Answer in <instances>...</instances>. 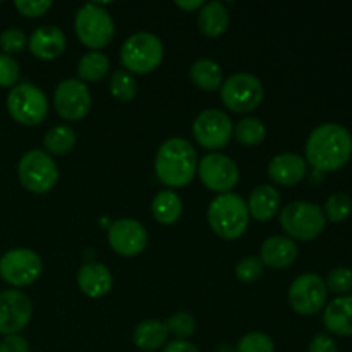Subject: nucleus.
Listing matches in <instances>:
<instances>
[{"label": "nucleus", "instance_id": "36", "mask_svg": "<svg viewBox=\"0 0 352 352\" xmlns=\"http://www.w3.org/2000/svg\"><path fill=\"white\" fill-rule=\"evenodd\" d=\"M236 275L243 282H254L263 275V263L256 256H248L237 263Z\"/></svg>", "mask_w": 352, "mask_h": 352}, {"label": "nucleus", "instance_id": "6", "mask_svg": "<svg viewBox=\"0 0 352 352\" xmlns=\"http://www.w3.org/2000/svg\"><path fill=\"white\" fill-rule=\"evenodd\" d=\"M7 110L14 120L24 126H36L47 117L48 100L38 86L23 82L7 95Z\"/></svg>", "mask_w": 352, "mask_h": 352}, {"label": "nucleus", "instance_id": "32", "mask_svg": "<svg viewBox=\"0 0 352 352\" xmlns=\"http://www.w3.org/2000/svg\"><path fill=\"white\" fill-rule=\"evenodd\" d=\"M165 325H167L168 332H172L175 337H179V340H184L188 339V337H191L196 329L195 318H192L191 313L186 311H179L175 313V315H172L170 318L165 322Z\"/></svg>", "mask_w": 352, "mask_h": 352}, {"label": "nucleus", "instance_id": "10", "mask_svg": "<svg viewBox=\"0 0 352 352\" xmlns=\"http://www.w3.org/2000/svg\"><path fill=\"white\" fill-rule=\"evenodd\" d=\"M41 258L26 248L10 250L0 258V277L10 285L24 287L41 275Z\"/></svg>", "mask_w": 352, "mask_h": 352}, {"label": "nucleus", "instance_id": "13", "mask_svg": "<svg viewBox=\"0 0 352 352\" xmlns=\"http://www.w3.org/2000/svg\"><path fill=\"white\" fill-rule=\"evenodd\" d=\"M198 174L203 184L212 191L227 192L239 181V168L232 158L222 153H208L199 160Z\"/></svg>", "mask_w": 352, "mask_h": 352}, {"label": "nucleus", "instance_id": "20", "mask_svg": "<svg viewBox=\"0 0 352 352\" xmlns=\"http://www.w3.org/2000/svg\"><path fill=\"white\" fill-rule=\"evenodd\" d=\"M78 285L89 298H102L112 289V274L102 263H86L78 270Z\"/></svg>", "mask_w": 352, "mask_h": 352}, {"label": "nucleus", "instance_id": "5", "mask_svg": "<svg viewBox=\"0 0 352 352\" xmlns=\"http://www.w3.org/2000/svg\"><path fill=\"white\" fill-rule=\"evenodd\" d=\"M164 58V45L153 33L140 31L124 41L120 48V60L124 67L136 74H144L160 65Z\"/></svg>", "mask_w": 352, "mask_h": 352}, {"label": "nucleus", "instance_id": "31", "mask_svg": "<svg viewBox=\"0 0 352 352\" xmlns=\"http://www.w3.org/2000/svg\"><path fill=\"white\" fill-rule=\"evenodd\" d=\"M323 213L332 222H344L346 219H349V215L352 213L351 196L346 195V192H333L327 199Z\"/></svg>", "mask_w": 352, "mask_h": 352}, {"label": "nucleus", "instance_id": "39", "mask_svg": "<svg viewBox=\"0 0 352 352\" xmlns=\"http://www.w3.org/2000/svg\"><path fill=\"white\" fill-rule=\"evenodd\" d=\"M0 352H30V344L23 336H7L3 342H0Z\"/></svg>", "mask_w": 352, "mask_h": 352}, {"label": "nucleus", "instance_id": "42", "mask_svg": "<svg viewBox=\"0 0 352 352\" xmlns=\"http://www.w3.org/2000/svg\"><path fill=\"white\" fill-rule=\"evenodd\" d=\"M177 3L181 9L186 10H196V9H201L203 7V0H192V2H184V0H177Z\"/></svg>", "mask_w": 352, "mask_h": 352}, {"label": "nucleus", "instance_id": "30", "mask_svg": "<svg viewBox=\"0 0 352 352\" xmlns=\"http://www.w3.org/2000/svg\"><path fill=\"white\" fill-rule=\"evenodd\" d=\"M136 91L138 82L131 72L122 71V69L113 72L112 78H110V93L117 100H120V102H129V100H133L136 96Z\"/></svg>", "mask_w": 352, "mask_h": 352}, {"label": "nucleus", "instance_id": "9", "mask_svg": "<svg viewBox=\"0 0 352 352\" xmlns=\"http://www.w3.org/2000/svg\"><path fill=\"white\" fill-rule=\"evenodd\" d=\"M17 175L21 184L28 191L41 195L54 188L58 179V170L52 155L40 150H31L21 158Z\"/></svg>", "mask_w": 352, "mask_h": 352}, {"label": "nucleus", "instance_id": "17", "mask_svg": "<svg viewBox=\"0 0 352 352\" xmlns=\"http://www.w3.org/2000/svg\"><path fill=\"white\" fill-rule=\"evenodd\" d=\"M268 175L277 184L296 186L305 179L306 160L298 153H280L272 158Z\"/></svg>", "mask_w": 352, "mask_h": 352}, {"label": "nucleus", "instance_id": "16", "mask_svg": "<svg viewBox=\"0 0 352 352\" xmlns=\"http://www.w3.org/2000/svg\"><path fill=\"white\" fill-rule=\"evenodd\" d=\"M109 243L116 253L122 256H136L146 248L148 232L138 220L120 219L110 226Z\"/></svg>", "mask_w": 352, "mask_h": 352}, {"label": "nucleus", "instance_id": "2", "mask_svg": "<svg viewBox=\"0 0 352 352\" xmlns=\"http://www.w3.org/2000/svg\"><path fill=\"white\" fill-rule=\"evenodd\" d=\"M155 170L164 184L182 188L192 181L198 170L196 150L184 138H168L158 148Z\"/></svg>", "mask_w": 352, "mask_h": 352}, {"label": "nucleus", "instance_id": "19", "mask_svg": "<svg viewBox=\"0 0 352 352\" xmlns=\"http://www.w3.org/2000/svg\"><path fill=\"white\" fill-rule=\"evenodd\" d=\"M298 258V246L291 237L272 236L261 244V263L272 268H285Z\"/></svg>", "mask_w": 352, "mask_h": 352}, {"label": "nucleus", "instance_id": "22", "mask_svg": "<svg viewBox=\"0 0 352 352\" xmlns=\"http://www.w3.org/2000/svg\"><path fill=\"white\" fill-rule=\"evenodd\" d=\"M280 201L282 199L277 189L268 184H261L251 192L250 201H248V210H250V213L256 220L267 222L278 212Z\"/></svg>", "mask_w": 352, "mask_h": 352}, {"label": "nucleus", "instance_id": "21", "mask_svg": "<svg viewBox=\"0 0 352 352\" xmlns=\"http://www.w3.org/2000/svg\"><path fill=\"white\" fill-rule=\"evenodd\" d=\"M327 330L336 336H352V296H340L329 302L323 315Z\"/></svg>", "mask_w": 352, "mask_h": 352}, {"label": "nucleus", "instance_id": "3", "mask_svg": "<svg viewBox=\"0 0 352 352\" xmlns=\"http://www.w3.org/2000/svg\"><path fill=\"white\" fill-rule=\"evenodd\" d=\"M208 222L217 236L223 239H237L250 226L248 203L239 195L223 192L210 203Z\"/></svg>", "mask_w": 352, "mask_h": 352}, {"label": "nucleus", "instance_id": "18", "mask_svg": "<svg viewBox=\"0 0 352 352\" xmlns=\"http://www.w3.org/2000/svg\"><path fill=\"white\" fill-rule=\"evenodd\" d=\"M28 45L38 58L50 60L65 50V34L57 26H40L33 31Z\"/></svg>", "mask_w": 352, "mask_h": 352}, {"label": "nucleus", "instance_id": "41", "mask_svg": "<svg viewBox=\"0 0 352 352\" xmlns=\"http://www.w3.org/2000/svg\"><path fill=\"white\" fill-rule=\"evenodd\" d=\"M164 352H199L196 346H192L188 340H174V342L167 344Z\"/></svg>", "mask_w": 352, "mask_h": 352}, {"label": "nucleus", "instance_id": "33", "mask_svg": "<svg viewBox=\"0 0 352 352\" xmlns=\"http://www.w3.org/2000/svg\"><path fill=\"white\" fill-rule=\"evenodd\" d=\"M237 352H275V346L267 333L250 332L239 340Z\"/></svg>", "mask_w": 352, "mask_h": 352}, {"label": "nucleus", "instance_id": "14", "mask_svg": "<svg viewBox=\"0 0 352 352\" xmlns=\"http://www.w3.org/2000/svg\"><path fill=\"white\" fill-rule=\"evenodd\" d=\"M54 105L64 119L79 120L91 109V93L79 79H64L55 89Z\"/></svg>", "mask_w": 352, "mask_h": 352}, {"label": "nucleus", "instance_id": "35", "mask_svg": "<svg viewBox=\"0 0 352 352\" xmlns=\"http://www.w3.org/2000/svg\"><path fill=\"white\" fill-rule=\"evenodd\" d=\"M327 289H330L336 294L347 296V292L352 291V270L346 267L333 268L327 277Z\"/></svg>", "mask_w": 352, "mask_h": 352}, {"label": "nucleus", "instance_id": "7", "mask_svg": "<svg viewBox=\"0 0 352 352\" xmlns=\"http://www.w3.org/2000/svg\"><path fill=\"white\" fill-rule=\"evenodd\" d=\"M74 26L79 40L89 48L107 47L116 33L112 17L98 3L82 6L76 14Z\"/></svg>", "mask_w": 352, "mask_h": 352}, {"label": "nucleus", "instance_id": "27", "mask_svg": "<svg viewBox=\"0 0 352 352\" xmlns=\"http://www.w3.org/2000/svg\"><path fill=\"white\" fill-rule=\"evenodd\" d=\"M110 69V60L102 52H88L79 58L78 76L85 81H100L107 76Z\"/></svg>", "mask_w": 352, "mask_h": 352}, {"label": "nucleus", "instance_id": "38", "mask_svg": "<svg viewBox=\"0 0 352 352\" xmlns=\"http://www.w3.org/2000/svg\"><path fill=\"white\" fill-rule=\"evenodd\" d=\"M14 6H16V9L19 10L23 16L38 17L50 9L52 2L50 0H16Z\"/></svg>", "mask_w": 352, "mask_h": 352}, {"label": "nucleus", "instance_id": "1", "mask_svg": "<svg viewBox=\"0 0 352 352\" xmlns=\"http://www.w3.org/2000/svg\"><path fill=\"white\" fill-rule=\"evenodd\" d=\"M352 136L340 124H320L306 141V158L320 172H336L351 160Z\"/></svg>", "mask_w": 352, "mask_h": 352}, {"label": "nucleus", "instance_id": "4", "mask_svg": "<svg viewBox=\"0 0 352 352\" xmlns=\"http://www.w3.org/2000/svg\"><path fill=\"white\" fill-rule=\"evenodd\" d=\"M280 226L289 236L299 241H311L323 232L327 217L322 206L309 201H292L280 212Z\"/></svg>", "mask_w": 352, "mask_h": 352}, {"label": "nucleus", "instance_id": "29", "mask_svg": "<svg viewBox=\"0 0 352 352\" xmlns=\"http://www.w3.org/2000/svg\"><path fill=\"white\" fill-rule=\"evenodd\" d=\"M236 138L239 143L248 144V146H254V144L261 143L267 136V127L256 117H246V119L239 120L234 129Z\"/></svg>", "mask_w": 352, "mask_h": 352}, {"label": "nucleus", "instance_id": "24", "mask_svg": "<svg viewBox=\"0 0 352 352\" xmlns=\"http://www.w3.org/2000/svg\"><path fill=\"white\" fill-rule=\"evenodd\" d=\"M168 329L165 322L158 320H146L141 322L134 330V344L143 351H157L167 342Z\"/></svg>", "mask_w": 352, "mask_h": 352}, {"label": "nucleus", "instance_id": "28", "mask_svg": "<svg viewBox=\"0 0 352 352\" xmlns=\"http://www.w3.org/2000/svg\"><path fill=\"white\" fill-rule=\"evenodd\" d=\"M74 129L69 126H55L45 134V148L52 155H65L76 146Z\"/></svg>", "mask_w": 352, "mask_h": 352}, {"label": "nucleus", "instance_id": "23", "mask_svg": "<svg viewBox=\"0 0 352 352\" xmlns=\"http://www.w3.org/2000/svg\"><path fill=\"white\" fill-rule=\"evenodd\" d=\"M199 31L206 36H220L229 26V12L222 2H208L201 7L198 16Z\"/></svg>", "mask_w": 352, "mask_h": 352}, {"label": "nucleus", "instance_id": "11", "mask_svg": "<svg viewBox=\"0 0 352 352\" xmlns=\"http://www.w3.org/2000/svg\"><path fill=\"white\" fill-rule=\"evenodd\" d=\"M289 302L299 315H315L327 302V284L320 275L302 274L289 289Z\"/></svg>", "mask_w": 352, "mask_h": 352}, {"label": "nucleus", "instance_id": "43", "mask_svg": "<svg viewBox=\"0 0 352 352\" xmlns=\"http://www.w3.org/2000/svg\"><path fill=\"white\" fill-rule=\"evenodd\" d=\"M217 352H232V347H229V346H222V347H220V349L217 351Z\"/></svg>", "mask_w": 352, "mask_h": 352}, {"label": "nucleus", "instance_id": "15", "mask_svg": "<svg viewBox=\"0 0 352 352\" xmlns=\"http://www.w3.org/2000/svg\"><path fill=\"white\" fill-rule=\"evenodd\" d=\"M33 306L21 291L0 292V333L16 336L30 323Z\"/></svg>", "mask_w": 352, "mask_h": 352}, {"label": "nucleus", "instance_id": "8", "mask_svg": "<svg viewBox=\"0 0 352 352\" xmlns=\"http://www.w3.org/2000/svg\"><path fill=\"white\" fill-rule=\"evenodd\" d=\"M263 85L250 72H236L222 82L220 96L227 109L234 112H251L263 100Z\"/></svg>", "mask_w": 352, "mask_h": 352}, {"label": "nucleus", "instance_id": "25", "mask_svg": "<svg viewBox=\"0 0 352 352\" xmlns=\"http://www.w3.org/2000/svg\"><path fill=\"white\" fill-rule=\"evenodd\" d=\"M191 81L205 91H213L222 85V69L212 58H199L189 69Z\"/></svg>", "mask_w": 352, "mask_h": 352}, {"label": "nucleus", "instance_id": "37", "mask_svg": "<svg viewBox=\"0 0 352 352\" xmlns=\"http://www.w3.org/2000/svg\"><path fill=\"white\" fill-rule=\"evenodd\" d=\"M19 79V64L10 55L0 54V86L10 88Z\"/></svg>", "mask_w": 352, "mask_h": 352}, {"label": "nucleus", "instance_id": "34", "mask_svg": "<svg viewBox=\"0 0 352 352\" xmlns=\"http://www.w3.org/2000/svg\"><path fill=\"white\" fill-rule=\"evenodd\" d=\"M26 45V34H24V31L17 30V28H9V30L0 33V48H2L6 55H10V57H12V54L23 52Z\"/></svg>", "mask_w": 352, "mask_h": 352}, {"label": "nucleus", "instance_id": "12", "mask_svg": "<svg viewBox=\"0 0 352 352\" xmlns=\"http://www.w3.org/2000/svg\"><path fill=\"white\" fill-rule=\"evenodd\" d=\"M232 120L223 110H203L192 124V133L198 143L208 150H217L229 143L232 134Z\"/></svg>", "mask_w": 352, "mask_h": 352}, {"label": "nucleus", "instance_id": "26", "mask_svg": "<svg viewBox=\"0 0 352 352\" xmlns=\"http://www.w3.org/2000/svg\"><path fill=\"white\" fill-rule=\"evenodd\" d=\"M151 212L160 223H174L182 213V201L170 189L157 192L151 201Z\"/></svg>", "mask_w": 352, "mask_h": 352}, {"label": "nucleus", "instance_id": "40", "mask_svg": "<svg viewBox=\"0 0 352 352\" xmlns=\"http://www.w3.org/2000/svg\"><path fill=\"white\" fill-rule=\"evenodd\" d=\"M308 352H339V349H337V344L332 337L327 336V333H318L309 342Z\"/></svg>", "mask_w": 352, "mask_h": 352}]
</instances>
